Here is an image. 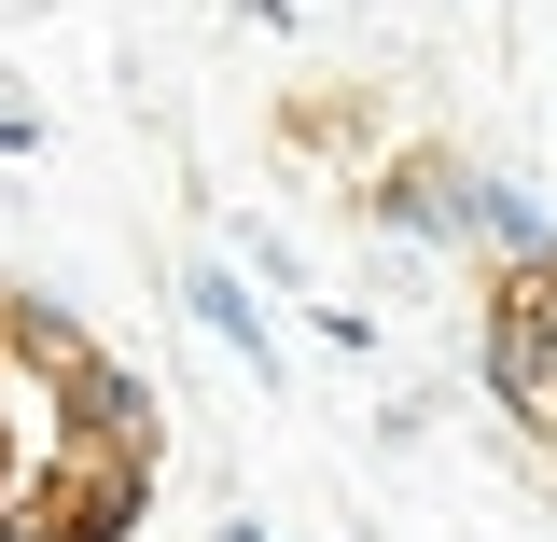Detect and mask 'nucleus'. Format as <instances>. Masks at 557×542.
<instances>
[{"label":"nucleus","instance_id":"nucleus-1","mask_svg":"<svg viewBox=\"0 0 557 542\" xmlns=\"http://www.w3.org/2000/svg\"><path fill=\"white\" fill-rule=\"evenodd\" d=\"M139 501H153V459H84L70 445L57 474H28L0 501V542H126Z\"/></svg>","mask_w":557,"mask_h":542},{"label":"nucleus","instance_id":"nucleus-2","mask_svg":"<svg viewBox=\"0 0 557 542\" xmlns=\"http://www.w3.org/2000/svg\"><path fill=\"white\" fill-rule=\"evenodd\" d=\"M487 390L530 417V431H557V251H530V265L487 292Z\"/></svg>","mask_w":557,"mask_h":542},{"label":"nucleus","instance_id":"nucleus-3","mask_svg":"<svg viewBox=\"0 0 557 542\" xmlns=\"http://www.w3.org/2000/svg\"><path fill=\"white\" fill-rule=\"evenodd\" d=\"M84 459H153V404H139V376H112L98 348L70 362V417H57Z\"/></svg>","mask_w":557,"mask_h":542},{"label":"nucleus","instance_id":"nucleus-4","mask_svg":"<svg viewBox=\"0 0 557 542\" xmlns=\"http://www.w3.org/2000/svg\"><path fill=\"white\" fill-rule=\"evenodd\" d=\"M182 292H196V320H209V335H223V348H237V362H265V320H251V292H237V278H223V265H196V278H182Z\"/></svg>","mask_w":557,"mask_h":542},{"label":"nucleus","instance_id":"nucleus-5","mask_svg":"<svg viewBox=\"0 0 557 542\" xmlns=\"http://www.w3.org/2000/svg\"><path fill=\"white\" fill-rule=\"evenodd\" d=\"M0 501H14V417H0Z\"/></svg>","mask_w":557,"mask_h":542},{"label":"nucleus","instance_id":"nucleus-6","mask_svg":"<svg viewBox=\"0 0 557 542\" xmlns=\"http://www.w3.org/2000/svg\"><path fill=\"white\" fill-rule=\"evenodd\" d=\"M223 542H265V529H223Z\"/></svg>","mask_w":557,"mask_h":542}]
</instances>
